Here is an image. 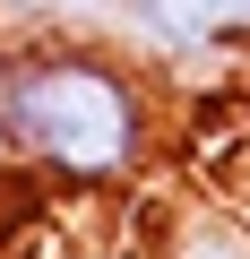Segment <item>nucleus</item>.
Here are the masks:
<instances>
[{"label":"nucleus","instance_id":"2","mask_svg":"<svg viewBox=\"0 0 250 259\" xmlns=\"http://www.w3.org/2000/svg\"><path fill=\"white\" fill-rule=\"evenodd\" d=\"M121 44H138L173 87L250 69V0H112Z\"/></svg>","mask_w":250,"mask_h":259},{"label":"nucleus","instance_id":"3","mask_svg":"<svg viewBox=\"0 0 250 259\" xmlns=\"http://www.w3.org/2000/svg\"><path fill=\"white\" fill-rule=\"evenodd\" d=\"M156 259H250V207L233 190H198L164 216Z\"/></svg>","mask_w":250,"mask_h":259},{"label":"nucleus","instance_id":"4","mask_svg":"<svg viewBox=\"0 0 250 259\" xmlns=\"http://www.w3.org/2000/svg\"><path fill=\"white\" fill-rule=\"evenodd\" d=\"M233 199L250 207V147H241V173H233Z\"/></svg>","mask_w":250,"mask_h":259},{"label":"nucleus","instance_id":"1","mask_svg":"<svg viewBox=\"0 0 250 259\" xmlns=\"http://www.w3.org/2000/svg\"><path fill=\"white\" fill-rule=\"evenodd\" d=\"M173 139V78L121 35H0V164L43 190H130Z\"/></svg>","mask_w":250,"mask_h":259},{"label":"nucleus","instance_id":"5","mask_svg":"<svg viewBox=\"0 0 250 259\" xmlns=\"http://www.w3.org/2000/svg\"><path fill=\"white\" fill-rule=\"evenodd\" d=\"M0 173H9V164H0Z\"/></svg>","mask_w":250,"mask_h":259}]
</instances>
